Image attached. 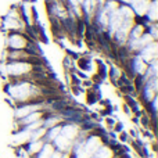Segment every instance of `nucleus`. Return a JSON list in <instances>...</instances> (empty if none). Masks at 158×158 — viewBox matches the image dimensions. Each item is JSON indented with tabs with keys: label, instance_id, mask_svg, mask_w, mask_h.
Masks as SVG:
<instances>
[{
	"label": "nucleus",
	"instance_id": "nucleus-1",
	"mask_svg": "<svg viewBox=\"0 0 158 158\" xmlns=\"http://www.w3.org/2000/svg\"><path fill=\"white\" fill-rule=\"evenodd\" d=\"M3 28L8 32H22L25 29V24L21 18L18 7L11 8L7 13V15L3 19Z\"/></svg>",
	"mask_w": 158,
	"mask_h": 158
},
{
	"label": "nucleus",
	"instance_id": "nucleus-2",
	"mask_svg": "<svg viewBox=\"0 0 158 158\" xmlns=\"http://www.w3.org/2000/svg\"><path fill=\"white\" fill-rule=\"evenodd\" d=\"M32 42L22 32H10L6 39L8 50H25Z\"/></svg>",
	"mask_w": 158,
	"mask_h": 158
},
{
	"label": "nucleus",
	"instance_id": "nucleus-3",
	"mask_svg": "<svg viewBox=\"0 0 158 158\" xmlns=\"http://www.w3.org/2000/svg\"><path fill=\"white\" fill-rule=\"evenodd\" d=\"M7 72L10 75H14V77H22L25 74H29L32 72L33 65L29 64L28 61H11L10 64H7Z\"/></svg>",
	"mask_w": 158,
	"mask_h": 158
},
{
	"label": "nucleus",
	"instance_id": "nucleus-4",
	"mask_svg": "<svg viewBox=\"0 0 158 158\" xmlns=\"http://www.w3.org/2000/svg\"><path fill=\"white\" fill-rule=\"evenodd\" d=\"M157 54H158V46H157V42H151L148 43L147 46H144L142 50H140V57L148 63V61H153L157 58Z\"/></svg>",
	"mask_w": 158,
	"mask_h": 158
},
{
	"label": "nucleus",
	"instance_id": "nucleus-5",
	"mask_svg": "<svg viewBox=\"0 0 158 158\" xmlns=\"http://www.w3.org/2000/svg\"><path fill=\"white\" fill-rule=\"evenodd\" d=\"M40 146H42V143L40 142H38V143H33L32 146H31V153H35V151H39L40 150Z\"/></svg>",
	"mask_w": 158,
	"mask_h": 158
}]
</instances>
